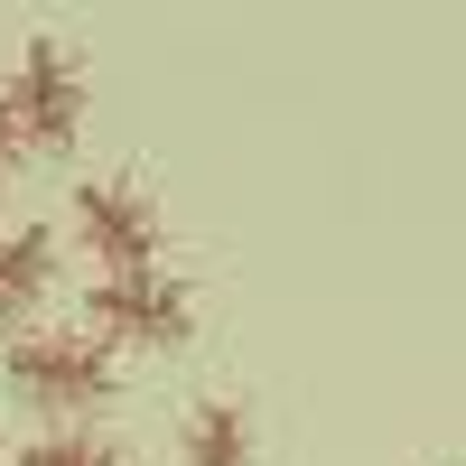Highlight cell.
<instances>
[{"mask_svg": "<svg viewBox=\"0 0 466 466\" xmlns=\"http://www.w3.org/2000/svg\"><path fill=\"white\" fill-rule=\"evenodd\" d=\"M85 336L94 345H140V355H177L197 336V289L177 270H131V280H94L85 289Z\"/></svg>", "mask_w": 466, "mask_h": 466, "instance_id": "obj_4", "label": "cell"}, {"mask_svg": "<svg viewBox=\"0 0 466 466\" xmlns=\"http://www.w3.org/2000/svg\"><path fill=\"white\" fill-rule=\"evenodd\" d=\"M66 233H75V252L94 261V280L168 270V215H159V197H149L140 177H122V168H103V177H85V187H75Z\"/></svg>", "mask_w": 466, "mask_h": 466, "instance_id": "obj_2", "label": "cell"}, {"mask_svg": "<svg viewBox=\"0 0 466 466\" xmlns=\"http://www.w3.org/2000/svg\"><path fill=\"white\" fill-rule=\"evenodd\" d=\"M0 103H10L28 149H75L85 140V112H94V75L75 56V37H56V28L19 37V66H10V85H0Z\"/></svg>", "mask_w": 466, "mask_h": 466, "instance_id": "obj_3", "label": "cell"}, {"mask_svg": "<svg viewBox=\"0 0 466 466\" xmlns=\"http://www.w3.org/2000/svg\"><path fill=\"white\" fill-rule=\"evenodd\" d=\"M56 289V233L47 224H10L0 233V327H37V308Z\"/></svg>", "mask_w": 466, "mask_h": 466, "instance_id": "obj_5", "label": "cell"}, {"mask_svg": "<svg viewBox=\"0 0 466 466\" xmlns=\"http://www.w3.org/2000/svg\"><path fill=\"white\" fill-rule=\"evenodd\" d=\"M10 466H131V457H122V439H112V430H94V420H66V430H37Z\"/></svg>", "mask_w": 466, "mask_h": 466, "instance_id": "obj_7", "label": "cell"}, {"mask_svg": "<svg viewBox=\"0 0 466 466\" xmlns=\"http://www.w3.org/2000/svg\"><path fill=\"white\" fill-rule=\"evenodd\" d=\"M0 466H10V439H0Z\"/></svg>", "mask_w": 466, "mask_h": 466, "instance_id": "obj_9", "label": "cell"}, {"mask_svg": "<svg viewBox=\"0 0 466 466\" xmlns=\"http://www.w3.org/2000/svg\"><path fill=\"white\" fill-rule=\"evenodd\" d=\"M0 392L19 410H47V430H66V420H85L122 392V355L94 345L85 327H19L0 345Z\"/></svg>", "mask_w": 466, "mask_h": 466, "instance_id": "obj_1", "label": "cell"}, {"mask_svg": "<svg viewBox=\"0 0 466 466\" xmlns=\"http://www.w3.org/2000/svg\"><path fill=\"white\" fill-rule=\"evenodd\" d=\"M19 159H28V140H19V122H10V103H0V197L19 187Z\"/></svg>", "mask_w": 466, "mask_h": 466, "instance_id": "obj_8", "label": "cell"}, {"mask_svg": "<svg viewBox=\"0 0 466 466\" xmlns=\"http://www.w3.org/2000/svg\"><path fill=\"white\" fill-rule=\"evenodd\" d=\"M177 466H261V430L233 392H206L177 420Z\"/></svg>", "mask_w": 466, "mask_h": 466, "instance_id": "obj_6", "label": "cell"}]
</instances>
